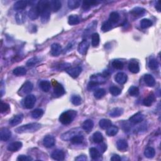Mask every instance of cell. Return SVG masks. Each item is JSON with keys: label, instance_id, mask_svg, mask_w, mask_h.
<instances>
[{"label": "cell", "instance_id": "cell-1", "mask_svg": "<svg viewBox=\"0 0 161 161\" xmlns=\"http://www.w3.org/2000/svg\"><path fill=\"white\" fill-rule=\"evenodd\" d=\"M40 128H41V125L40 123H32L18 127L15 129V132L19 134L25 133H33L38 130Z\"/></svg>", "mask_w": 161, "mask_h": 161}, {"label": "cell", "instance_id": "cell-2", "mask_svg": "<svg viewBox=\"0 0 161 161\" xmlns=\"http://www.w3.org/2000/svg\"><path fill=\"white\" fill-rule=\"evenodd\" d=\"M77 112L74 110H68L62 113L59 117L60 122L63 125L70 124L76 117Z\"/></svg>", "mask_w": 161, "mask_h": 161}, {"label": "cell", "instance_id": "cell-3", "mask_svg": "<svg viewBox=\"0 0 161 161\" xmlns=\"http://www.w3.org/2000/svg\"><path fill=\"white\" fill-rule=\"evenodd\" d=\"M36 103V98L33 95H28L24 101V105L26 109H32Z\"/></svg>", "mask_w": 161, "mask_h": 161}, {"label": "cell", "instance_id": "cell-4", "mask_svg": "<svg viewBox=\"0 0 161 161\" xmlns=\"http://www.w3.org/2000/svg\"><path fill=\"white\" fill-rule=\"evenodd\" d=\"M33 88V85L30 81H26L24 83L22 87L20 89V95L23 96L24 95H27L32 91Z\"/></svg>", "mask_w": 161, "mask_h": 161}, {"label": "cell", "instance_id": "cell-5", "mask_svg": "<svg viewBox=\"0 0 161 161\" xmlns=\"http://www.w3.org/2000/svg\"><path fill=\"white\" fill-rule=\"evenodd\" d=\"M66 71L67 73H68L70 76L75 79V78H77L79 76V74L81 73L82 68H80V66H77V67H75V68H68Z\"/></svg>", "mask_w": 161, "mask_h": 161}, {"label": "cell", "instance_id": "cell-6", "mask_svg": "<svg viewBox=\"0 0 161 161\" xmlns=\"http://www.w3.org/2000/svg\"><path fill=\"white\" fill-rule=\"evenodd\" d=\"M66 91L63 86L59 83H56L53 86V95L56 97H60L64 95Z\"/></svg>", "mask_w": 161, "mask_h": 161}, {"label": "cell", "instance_id": "cell-7", "mask_svg": "<svg viewBox=\"0 0 161 161\" xmlns=\"http://www.w3.org/2000/svg\"><path fill=\"white\" fill-rule=\"evenodd\" d=\"M89 47V43L86 40H83V41L79 44L78 51L80 54L85 55L86 53L88 48Z\"/></svg>", "mask_w": 161, "mask_h": 161}, {"label": "cell", "instance_id": "cell-8", "mask_svg": "<svg viewBox=\"0 0 161 161\" xmlns=\"http://www.w3.org/2000/svg\"><path fill=\"white\" fill-rule=\"evenodd\" d=\"M37 8L40 13H42L47 10H50V9H49V1L42 0V1H38Z\"/></svg>", "mask_w": 161, "mask_h": 161}, {"label": "cell", "instance_id": "cell-9", "mask_svg": "<svg viewBox=\"0 0 161 161\" xmlns=\"http://www.w3.org/2000/svg\"><path fill=\"white\" fill-rule=\"evenodd\" d=\"M77 131H78V128L71 130H69L68 132L62 134L61 136V138L65 141L71 140V138H72L73 137L79 134V132H77Z\"/></svg>", "mask_w": 161, "mask_h": 161}, {"label": "cell", "instance_id": "cell-10", "mask_svg": "<svg viewBox=\"0 0 161 161\" xmlns=\"http://www.w3.org/2000/svg\"><path fill=\"white\" fill-rule=\"evenodd\" d=\"M11 137V132L7 128H2L0 130V138L2 141H8Z\"/></svg>", "mask_w": 161, "mask_h": 161}, {"label": "cell", "instance_id": "cell-11", "mask_svg": "<svg viewBox=\"0 0 161 161\" xmlns=\"http://www.w3.org/2000/svg\"><path fill=\"white\" fill-rule=\"evenodd\" d=\"M144 119V116L142 113L138 112L136 114L133 115V116L129 118L130 122H131L133 124H138L141 123Z\"/></svg>", "mask_w": 161, "mask_h": 161}, {"label": "cell", "instance_id": "cell-12", "mask_svg": "<svg viewBox=\"0 0 161 161\" xmlns=\"http://www.w3.org/2000/svg\"><path fill=\"white\" fill-rule=\"evenodd\" d=\"M62 7V4L60 1L58 0H52V1H49V9L50 11L53 12H57L59 11Z\"/></svg>", "mask_w": 161, "mask_h": 161}, {"label": "cell", "instance_id": "cell-13", "mask_svg": "<svg viewBox=\"0 0 161 161\" xmlns=\"http://www.w3.org/2000/svg\"><path fill=\"white\" fill-rule=\"evenodd\" d=\"M51 157L56 160H63L65 159V154L62 150L57 149L52 152Z\"/></svg>", "mask_w": 161, "mask_h": 161}, {"label": "cell", "instance_id": "cell-14", "mask_svg": "<svg viewBox=\"0 0 161 161\" xmlns=\"http://www.w3.org/2000/svg\"><path fill=\"white\" fill-rule=\"evenodd\" d=\"M43 145L47 148H51L55 144V138L52 135H47L43 138Z\"/></svg>", "mask_w": 161, "mask_h": 161}, {"label": "cell", "instance_id": "cell-15", "mask_svg": "<svg viewBox=\"0 0 161 161\" xmlns=\"http://www.w3.org/2000/svg\"><path fill=\"white\" fill-rule=\"evenodd\" d=\"M61 52H62V47L59 43H54L52 45L51 51V53L52 56L57 57L60 55Z\"/></svg>", "mask_w": 161, "mask_h": 161}, {"label": "cell", "instance_id": "cell-16", "mask_svg": "<svg viewBox=\"0 0 161 161\" xmlns=\"http://www.w3.org/2000/svg\"><path fill=\"white\" fill-rule=\"evenodd\" d=\"M23 118H24V115L22 114H19V115H15L14 117H12L10 119L9 123H10V125L11 127L16 126V125L20 124L22 122Z\"/></svg>", "mask_w": 161, "mask_h": 161}, {"label": "cell", "instance_id": "cell-17", "mask_svg": "<svg viewBox=\"0 0 161 161\" xmlns=\"http://www.w3.org/2000/svg\"><path fill=\"white\" fill-rule=\"evenodd\" d=\"M23 144L21 142H14L9 144L7 149L9 151L11 152H17L21 149Z\"/></svg>", "mask_w": 161, "mask_h": 161}, {"label": "cell", "instance_id": "cell-18", "mask_svg": "<svg viewBox=\"0 0 161 161\" xmlns=\"http://www.w3.org/2000/svg\"><path fill=\"white\" fill-rule=\"evenodd\" d=\"M105 78L103 76V75L101 74H96V75H93L91 77V80L90 81L95 83L96 85H99L100 84H103L105 82Z\"/></svg>", "mask_w": 161, "mask_h": 161}, {"label": "cell", "instance_id": "cell-19", "mask_svg": "<svg viewBox=\"0 0 161 161\" xmlns=\"http://www.w3.org/2000/svg\"><path fill=\"white\" fill-rule=\"evenodd\" d=\"M127 78V75L124 73H118L115 78L116 82L120 84H123L126 83Z\"/></svg>", "mask_w": 161, "mask_h": 161}, {"label": "cell", "instance_id": "cell-20", "mask_svg": "<svg viewBox=\"0 0 161 161\" xmlns=\"http://www.w3.org/2000/svg\"><path fill=\"white\" fill-rule=\"evenodd\" d=\"M15 19L19 24H23L26 20V13L24 11H20L15 15Z\"/></svg>", "mask_w": 161, "mask_h": 161}, {"label": "cell", "instance_id": "cell-21", "mask_svg": "<svg viewBox=\"0 0 161 161\" xmlns=\"http://www.w3.org/2000/svg\"><path fill=\"white\" fill-rule=\"evenodd\" d=\"M144 80L145 83L149 87H153L155 86V80L154 78L150 74H145L144 77Z\"/></svg>", "mask_w": 161, "mask_h": 161}, {"label": "cell", "instance_id": "cell-22", "mask_svg": "<svg viewBox=\"0 0 161 161\" xmlns=\"http://www.w3.org/2000/svg\"><path fill=\"white\" fill-rule=\"evenodd\" d=\"M28 15L31 20H34L37 19L40 15V12L38 11L37 6L30 8V10L28 11Z\"/></svg>", "mask_w": 161, "mask_h": 161}, {"label": "cell", "instance_id": "cell-23", "mask_svg": "<svg viewBox=\"0 0 161 161\" xmlns=\"http://www.w3.org/2000/svg\"><path fill=\"white\" fill-rule=\"evenodd\" d=\"M28 4L26 1H18L14 4V9L16 11H23Z\"/></svg>", "mask_w": 161, "mask_h": 161}, {"label": "cell", "instance_id": "cell-24", "mask_svg": "<svg viewBox=\"0 0 161 161\" xmlns=\"http://www.w3.org/2000/svg\"><path fill=\"white\" fill-rule=\"evenodd\" d=\"M94 127V123L91 120H87L84 121L83 123L82 127L84 130L87 132H89L93 129Z\"/></svg>", "mask_w": 161, "mask_h": 161}, {"label": "cell", "instance_id": "cell-25", "mask_svg": "<svg viewBox=\"0 0 161 161\" xmlns=\"http://www.w3.org/2000/svg\"><path fill=\"white\" fill-rule=\"evenodd\" d=\"M155 100V97L154 94L151 93L148 95V96L146 97L143 101V104L146 106H150L153 104V103Z\"/></svg>", "mask_w": 161, "mask_h": 161}, {"label": "cell", "instance_id": "cell-26", "mask_svg": "<svg viewBox=\"0 0 161 161\" xmlns=\"http://www.w3.org/2000/svg\"><path fill=\"white\" fill-rule=\"evenodd\" d=\"M123 113V109L121 108H115L110 111L109 115L111 117L115 118V117H120V116L122 115Z\"/></svg>", "mask_w": 161, "mask_h": 161}, {"label": "cell", "instance_id": "cell-27", "mask_svg": "<svg viewBox=\"0 0 161 161\" xmlns=\"http://www.w3.org/2000/svg\"><path fill=\"white\" fill-rule=\"evenodd\" d=\"M131 14H132L134 16H143L145 13V10L144 8H140V7H136L133 8V10L131 11Z\"/></svg>", "mask_w": 161, "mask_h": 161}, {"label": "cell", "instance_id": "cell-28", "mask_svg": "<svg viewBox=\"0 0 161 161\" xmlns=\"http://www.w3.org/2000/svg\"><path fill=\"white\" fill-rule=\"evenodd\" d=\"M128 69L133 74H137L140 71V67L135 62H132L128 64Z\"/></svg>", "mask_w": 161, "mask_h": 161}, {"label": "cell", "instance_id": "cell-29", "mask_svg": "<svg viewBox=\"0 0 161 161\" xmlns=\"http://www.w3.org/2000/svg\"><path fill=\"white\" fill-rule=\"evenodd\" d=\"M39 86L40 88L41 89L43 92L47 93L50 91L51 85V83L48 81V80H42V81L40 83Z\"/></svg>", "mask_w": 161, "mask_h": 161}, {"label": "cell", "instance_id": "cell-30", "mask_svg": "<svg viewBox=\"0 0 161 161\" xmlns=\"http://www.w3.org/2000/svg\"><path fill=\"white\" fill-rule=\"evenodd\" d=\"M117 147L119 150L124 152L128 148V143L125 140H119L117 143Z\"/></svg>", "mask_w": 161, "mask_h": 161}, {"label": "cell", "instance_id": "cell-31", "mask_svg": "<svg viewBox=\"0 0 161 161\" xmlns=\"http://www.w3.org/2000/svg\"><path fill=\"white\" fill-rule=\"evenodd\" d=\"M80 19L79 16L76 15H72L69 16L68 23L71 25H76L80 23Z\"/></svg>", "mask_w": 161, "mask_h": 161}, {"label": "cell", "instance_id": "cell-32", "mask_svg": "<svg viewBox=\"0 0 161 161\" xmlns=\"http://www.w3.org/2000/svg\"><path fill=\"white\" fill-rule=\"evenodd\" d=\"M89 154L91 155V157L93 160H97L100 157V152L95 147H91L89 149Z\"/></svg>", "mask_w": 161, "mask_h": 161}, {"label": "cell", "instance_id": "cell-33", "mask_svg": "<svg viewBox=\"0 0 161 161\" xmlns=\"http://www.w3.org/2000/svg\"><path fill=\"white\" fill-rule=\"evenodd\" d=\"M100 42V35L97 33H94L91 35V45L93 47H96L99 45Z\"/></svg>", "mask_w": 161, "mask_h": 161}, {"label": "cell", "instance_id": "cell-34", "mask_svg": "<svg viewBox=\"0 0 161 161\" xmlns=\"http://www.w3.org/2000/svg\"><path fill=\"white\" fill-rule=\"evenodd\" d=\"M13 73L16 76H21L26 74V70L24 67H18L13 71Z\"/></svg>", "mask_w": 161, "mask_h": 161}, {"label": "cell", "instance_id": "cell-35", "mask_svg": "<svg viewBox=\"0 0 161 161\" xmlns=\"http://www.w3.org/2000/svg\"><path fill=\"white\" fill-rule=\"evenodd\" d=\"M93 140L96 144H100L103 140V137L102 133L99 132H95L93 135Z\"/></svg>", "mask_w": 161, "mask_h": 161}, {"label": "cell", "instance_id": "cell-36", "mask_svg": "<svg viewBox=\"0 0 161 161\" xmlns=\"http://www.w3.org/2000/svg\"><path fill=\"white\" fill-rule=\"evenodd\" d=\"M111 122L108 119H102L100 121L99 125L102 129H107L111 126Z\"/></svg>", "mask_w": 161, "mask_h": 161}, {"label": "cell", "instance_id": "cell-37", "mask_svg": "<svg viewBox=\"0 0 161 161\" xmlns=\"http://www.w3.org/2000/svg\"><path fill=\"white\" fill-rule=\"evenodd\" d=\"M120 20V15L117 12L113 11L111 12L110 15L109 17V21H110L111 24H116Z\"/></svg>", "mask_w": 161, "mask_h": 161}, {"label": "cell", "instance_id": "cell-38", "mask_svg": "<svg viewBox=\"0 0 161 161\" xmlns=\"http://www.w3.org/2000/svg\"><path fill=\"white\" fill-rule=\"evenodd\" d=\"M155 154V149L152 147H147L144 151V155L147 158L152 159L153 158Z\"/></svg>", "mask_w": 161, "mask_h": 161}, {"label": "cell", "instance_id": "cell-39", "mask_svg": "<svg viewBox=\"0 0 161 161\" xmlns=\"http://www.w3.org/2000/svg\"><path fill=\"white\" fill-rule=\"evenodd\" d=\"M118 132V128L116 126H110L108 128H107L106 134L110 137H113L116 135Z\"/></svg>", "mask_w": 161, "mask_h": 161}, {"label": "cell", "instance_id": "cell-40", "mask_svg": "<svg viewBox=\"0 0 161 161\" xmlns=\"http://www.w3.org/2000/svg\"><path fill=\"white\" fill-rule=\"evenodd\" d=\"M71 141L73 144H80L84 141V137L80 134H78L71 138Z\"/></svg>", "mask_w": 161, "mask_h": 161}, {"label": "cell", "instance_id": "cell-41", "mask_svg": "<svg viewBox=\"0 0 161 161\" xmlns=\"http://www.w3.org/2000/svg\"><path fill=\"white\" fill-rule=\"evenodd\" d=\"M152 25V21L150 20L147 19H144L141 20L140 21V26L141 28L143 29H146L148 28Z\"/></svg>", "mask_w": 161, "mask_h": 161}, {"label": "cell", "instance_id": "cell-42", "mask_svg": "<svg viewBox=\"0 0 161 161\" xmlns=\"http://www.w3.org/2000/svg\"><path fill=\"white\" fill-rule=\"evenodd\" d=\"M51 11L50 10H47L41 13V21L43 24H46L50 20Z\"/></svg>", "mask_w": 161, "mask_h": 161}, {"label": "cell", "instance_id": "cell-43", "mask_svg": "<svg viewBox=\"0 0 161 161\" xmlns=\"http://www.w3.org/2000/svg\"><path fill=\"white\" fill-rule=\"evenodd\" d=\"M99 1H83V7L84 9H89L92 6H96L98 4H99Z\"/></svg>", "mask_w": 161, "mask_h": 161}, {"label": "cell", "instance_id": "cell-44", "mask_svg": "<svg viewBox=\"0 0 161 161\" xmlns=\"http://www.w3.org/2000/svg\"><path fill=\"white\" fill-rule=\"evenodd\" d=\"M159 62L157 60L155 59V58H152L151 59L149 62V68L152 70H156L159 68Z\"/></svg>", "mask_w": 161, "mask_h": 161}, {"label": "cell", "instance_id": "cell-45", "mask_svg": "<svg viewBox=\"0 0 161 161\" xmlns=\"http://www.w3.org/2000/svg\"><path fill=\"white\" fill-rule=\"evenodd\" d=\"M128 93L129 95L132 96L137 97L139 95V93H140L139 89L136 86H131L128 89Z\"/></svg>", "mask_w": 161, "mask_h": 161}, {"label": "cell", "instance_id": "cell-46", "mask_svg": "<svg viewBox=\"0 0 161 161\" xmlns=\"http://www.w3.org/2000/svg\"><path fill=\"white\" fill-rule=\"evenodd\" d=\"M43 114V110L42 109H35L32 112L31 115H32V117L34 119H37L39 118L42 117Z\"/></svg>", "mask_w": 161, "mask_h": 161}, {"label": "cell", "instance_id": "cell-47", "mask_svg": "<svg viewBox=\"0 0 161 161\" xmlns=\"http://www.w3.org/2000/svg\"><path fill=\"white\" fill-rule=\"evenodd\" d=\"M80 1H78V0H69L68 3V7L70 9H76L79 7L80 6Z\"/></svg>", "mask_w": 161, "mask_h": 161}, {"label": "cell", "instance_id": "cell-48", "mask_svg": "<svg viewBox=\"0 0 161 161\" xmlns=\"http://www.w3.org/2000/svg\"><path fill=\"white\" fill-rule=\"evenodd\" d=\"M106 94V91L104 89H98L94 93V96L96 98V99H101Z\"/></svg>", "mask_w": 161, "mask_h": 161}, {"label": "cell", "instance_id": "cell-49", "mask_svg": "<svg viewBox=\"0 0 161 161\" xmlns=\"http://www.w3.org/2000/svg\"><path fill=\"white\" fill-rule=\"evenodd\" d=\"M111 28H112V24L109 21H105L101 26V30L104 32H108Z\"/></svg>", "mask_w": 161, "mask_h": 161}, {"label": "cell", "instance_id": "cell-50", "mask_svg": "<svg viewBox=\"0 0 161 161\" xmlns=\"http://www.w3.org/2000/svg\"><path fill=\"white\" fill-rule=\"evenodd\" d=\"M71 102L76 106H79L82 103V99L78 95H73L71 97Z\"/></svg>", "mask_w": 161, "mask_h": 161}, {"label": "cell", "instance_id": "cell-51", "mask_svg": "<svg viewBox=\"0 0 161 161\" xmlns=\"http://www.w3.org/2000/svg\"><path fill=\"white\" fill-rule=\"evenodd\" d=\"M111 65H112L113 68H115V69H118V70L122 69L123 68V66H124L123 62L120 61H118V60H115V61H113Z\"/></svg>", "mask_w": 161, "mask_h": 161}, {"label": "cell", "instance_id": "cell-52", "mask_svg": "<svg viewBox=\"0 0 161 161\" xmlns=\"http://www.w3.org/2000/svg\"><path fill=\"white\" fill-rule=\"evenodd\" d=\"M40 62V59L37 57H34L30 59L27 62H26V66L30 67V66H34L36 65L37 63Z\"/></svg>", "mask_w": 161, "mask_h": 161}, {"label": "cell", "instance_id": "cell-53", "mask_svg": "<svg viewBox=\"0 0 161 161\" xmlns=\"http://www.w3.org/2000/svg\"><path fill=\"white\" fill-rule=\"evenodd\" d=\"M110 92L113 96H118L119 95H120V93H121V92H122V91H121V89L119 88H118L117 86H111L110 88Z\"/></svg>", "mask_w": 161, "mask_h": 161}, {"label": "cell", "instance_id": "cell-54", "mask_svg": "<svg viewBox=\"0 0 161 161\" xmlns=\"http://www.w3.org/2000/svg\"><path fill=\"white\" fill-rule=\"evenodd\" d=\"M10 110V106L6 103H1V113H4Z\"/></svg>", "mask_w": 161, "mask_h": 161}, {"label": "cell", "instance_id": "cell-55", "mask_svg": "<svg viewBox=\"0 0 161 161\" xmlns=\"http://www.w3.org/2000/svg\"><path fill=\"white\" fill-rule=\"evenodd\" d=\"M17 160H19V161H30V160H33V159L30 156L20 155L19 156V157H18Z\"/></svg>", "mask_w": 161, "mask_h": 161}, {"label": "cell", "instance_id": "cell-56", "mask_svg": "<svg viewBox=\"0 0 161 161\" xmlns=\"http://www.w3.org/2000/svg\"><path fill=\"white\" fill-rule=\"evenodd\" d=\"M101 145H99V149H100V152H101L102 153L105 152V151L106 150V145L105 144H103V143H100ZM99 150V151H100Z\"/></svg>", "mask_w": 161, "mask_h": 161}, {"label": "cell", "instance_id": "cell-57", "mask_svg": "<svg viewBox=\"0 0 161 161\" xmlns=\"http://www.w3.org/2000/svg\"><path fill=\"white\" fill-rule=\"evenodd\" d=\"M120 160H121L120 157L118 155H117V154L113 155L111 158V160L112 161H120Z\"/></svg>", "mask_w": 161, "mask_h": 161}, {"label": "cell", "instance_id": "cell-58", "mask_svg": "<svg viewBox=\"0 0 161 161\" xmlns=\"http://www.w3.org/2000/svg\"><path fill=\"white\" fill-rule=\"evenodd\" d=\"M75 160H87V157L86 155H81L78 156V157L75 159Z\"/></svg>", "mask_w": 161, "mask_h": 161}, {"label": "cell", "instance_id": "cell-59", "mask_svg": "<svg viewBox=\"0 0 161 161\" xmlns=\"http://www.w3.org/2000/svg\"><path fill=\"white\" fill-rule=\"evenodd\" d=\"M155 8L159 12L160 11V2L157 1V4H155Z\"/></svg>", "mask_w": 161, "mask_h": 161}]
</instances>
